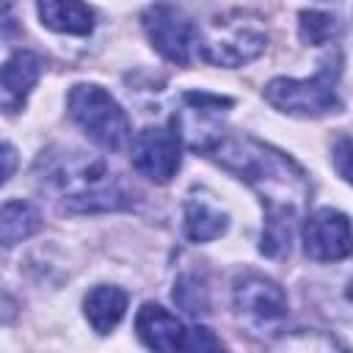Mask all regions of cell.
<instances>
[{
	"label": "cell",
	"instance_id": "4fadbf2b",
	"mask_svg": "<svg viewBox=\"0 0 353 353\" xmlns=\"http://www.w3.org/2000/svg\"><path fill=\"white\" fill-rule=\"evenodd\" d=\"M83 309L97 334H110L127 312V292L113 284H99L85 295Z\"/></svg>",
	"mask_w": 353,
	"mask_h": 353
},
{
	"label": "cell",
	"instance_id": "603a6c76",
	"mask_svg": "<svg viewBox=\"0 0 353 353\" xmlns=\"http://www.w3.org/2000/svg\"><path fill=\"white\" fill-rule=\"evenodd\" d=\"M3 163H6V168H3V182H8L11 174H14V149H11V143H3Z\"/></svg>",
	"mask_w": 353,
	"mask_h": 353
},
{
	"label": "cell",
	"instance_id": "e0dca14e",
	"mask_svg": "<svg viewBox=\"0 0 353 353\" xmlns=\"http://www.w3.org/2000/svg\"><path fill=\"white\" fill-rule=\"evenodd\" d=\"M39 226H41V218H39V210L33 204L19 201V199H11V201L3 204V212H0V237H3V245L6 248H11L19 240L30 237Z\"/></svg>",
	"mask_w": 353,
	"mask_h": 353
},
{
	"label": "cell",
	"instance_id": "277c9868",
	"mask_svg": "<svg viewBox=\"0 0 353 353\" xmlns=\"http://www.w3.org/2000/svg\"><path fill=\"white\" fill-rule=\"evenodd\" d=\"M342 72V58L334 55L328 61H323L320 72L303 80L295 77H276L265 85V99L290 116H328V113H339L342 102L336 94V80Z\"/></svg>",
	"mask_w": 353,
	"mask_h": 353
},
{
	"label": "cell",
	"instance_id": "44dd1931",
	"mask_svg": "<svg viewBox=\"0 0 353 353\" xmlns=\"http://www.w3.org/2000/svg\"><path fill=\"white\" fill-rule=\"evenodd\" d=\"M179 353H226V345L207 325H190L185 328Z\"/></svg>",
	"mask_w": 353,
	"mask_h": 353
},
{
	"label": "cell",
	"instance_id": "9c48e42d",
	"mask_svg": "<svg viewBox=\"0 0 353 353\" xmlns=\"http://www.w3.org/2000/svg\"><path fill=\"white\" fill-rule=\"evenodd\" d=\"M303 251L314 262H339L353 254V226L345 212L323 207L303 221Z\"/></svg>",
	"mask_w": 353,
	"mask_h": 353
},
{
	"label": "cell",
	"instance_id": "5b68a950",
	"mask_svg": "<svg viewBox=\"0 0 353 353\" xmlns=\"http://www.w3.org/2000/svg\"><path fill=\"white\" fill-rule=\"evenodd\" d=\"M69 116L102 149H121L130 141V119L124 108L97 83H77L69 91Z\"/></svg>",
	"mask_w": 353,
	"mask_h": 353
},
{
	"label": "cell",
	"instance_id": "30bf717a",
	"mask_svg": "<svg viewBox=\"0 0 353 353\" xmlns=\"http://www.w3.org/2000/svg\"><path fill=\"white\" fill-rule=\"evenodd\" d=\"M130 157H132V168L141 176L165 185L179 171V160H182L179 135L168 127H146L135 135Z\"/></svg>",
	"mask_w": 353,
	"mask_h": 353
},
{
	"label": "cell",
	"instance_id": "6da1fadb",
	"mask_svg": "<svg viewBox=\"0 0 353 353\" xmlns=\"http://www.w3.org/2000/svg\"><path fill=\"white\" fill-rule=\"evenodd\" d=\"M207 157L232 171L237 179L248 182L262 196V204L268 207V221L292 223V218L309 201V179L303 168L284 152L251 135L223 132V138L207 152Z\"/></svg>",
	"mask_w": 353,
	"mask_h": 353
},
{
	"label": "cell",
	"instance_id": "7a4b0ae2",
	"mask_svg": "<svg viewBox=\"0 0 353 353\" xmlns=\"http://www.w3.org/2000/svg\"><path fill=\"white\" fill-rule=\"evenodd\" d=\"M36 179L61 210L69 212H108L127 210L135 190L102 160L77 149H47L36 160Z\"/></svg>",
	"mask_w": 353,
	"mask_h": 353
},
{
	"label": "cell",
	"instance_id": "d6986e66",
	"mask_svg": "<svg viewBox=\"0 0 353 353\" xmlns=\"http://www.w3.org/2000/svg\"><path fill=\"white\" fill-rule=\"evenodd\" d=\"M339 36V19L331 11L309 8L301 11V39L312 47H323Z\"/></svg>",
	"mask_w": 353,
	"mask_h": 353
},
{
	"label": "cell",
	"instance_id": "8992f818",
	"mask_svg": "<svg viewBox=\"0 0 353 353\" xmlns=\"http://www.w3.org/2000/svg\"><path fill=\"white\" fill-rule=\"evenodd\" d=\"M232 298H234L237 317L248 328H254L259 334L279 328L287 320V314H290L284 290L273 279L259 276V273H251V270L248 273H240L234 279Z\"/></svg>",
	"mask_w": 353,
	"mask_h": 353
},
{
	"label": "cell",
	"instance_id": "52a82bcc",
	"mask_svg": "<svg viewBox=\"0 0 353 353\" xmlns=\"http://www.w3.org/2000/svg\"><path fill=\"white\" fill-rule=\"evenodd\" d=\"M232 99L212 97L204 91H190L182 97V110L174 116V132L185 138V143L196 152H210L223 138V108Z\"/></svg>",
	"mask_w": 353,
	"mask_h": 353
},
{
	"label": "cell",
	"instance_id": "3957f363",
	"mask_svg": "<svg viewBox=\"0 0 353 353\" xmlns=\"http://www.w3.org/2000/svg\"><path fill=\"white\" fill-rule=\"evenodd\" d=\"M259 22L262 19L248 11H232L207 22L204 28H199L196 55L212 66L226 69H237L259 58L268 47V33Z\"/></svg>",
	"mask_w": 353,
	"mask_h": 353
},
{
	"label": "cell",
	"instance_id": "2e32d148",
	"mask_svg": "<svg viewBox=\"0 0 353 353\" xmlns=\"http://www.w3.org/2000/svg\"><path fill=\"white\" fill-rule=\"evenodd\" d=\"M229 229V215L204 199H188L185 204V234L193 243L218 240Z\"/></svg>",
	"mask_w": 353,
	"mask_h": 353
},
{
	"label": "cell",
	"instance_id": "7c38bea8",
	"mask_svg": "<svg viewBox=\"0 0 353 353\" xmlns=\"http://www.w3.org/2000/svg\"><path fill=\"white\" fill-rule=\"evenodd\" d=\"M39 74H41V58L30 50H19L6 61L3 77H0V105L6 113L22 110Z\"/></svg>",
	"mask_w": 353,
	"mask_h": 353
},
{
	"label": "cell",
	"instance_id": "8fae6325",
	"mask_svg": "<svg viewBox=\"0 0 353 353\" xmlns=\"http://www.w3.org/2000/svg\"><path fill=\"white\" fill-rule=\"evenodd\" d=\"M135 334L152 353H179L185 328L160 303H143L135 314Z\"/></svg>",
	"mask_w": 353,
	"mask_h": 353
},
{
	"label": "cell",
	"instance_id": "ffe728a7",
	"mask_svg": "<svg viewBox=\"0 0 353 353\" xmlns=\"http://www.w3.org/2000/svg\"><path fill=\"white\" fill-rule=\"evenodd\" d=\"M174 301H176V306H179L182 312H188V314H193V317L210 312V292H207V284H204L199 276H193V273H185V276L176 279V284H174Z\"/></svg>",
	"mask_w": 353,
	"mask_h": 353
},
{
	"label": "cell",
	"instance_id": "9a60e30c",
	"mask_svg": "<svg viewBox=\"0 0 353 353\" xmlns=\"http://www.w3.org/2000/svg\"><path fill=\"white\" fill-rule=\"evenodd\" d=\"M306 295H312V303L328 317H353V273H342L328 281H314Z\"/></svg>",
	"mask_w": 353,
	"mask_h": 353
},
{
	"label": "cell",
	"instance_id": "5bb4252c",
	"mask_svg": "<svg viewBox=\"0 0 353 353\" xmlns=\"http://www.w3.org/2000/svg\"><path fill=\"white\" fill-rule=\"evenodd\" d=\"M41 25L58 33H72V36H88L94 30V11L85 3L74 0H44L36 6Z\"/></svg>",
	"mask_w": 353,
	"mask_h": 353
},
{
	"label": "cell",
	"instance_id": "ac0fdd59",
	"mask_svg": "<svg viewBox=\"0 0 353 353\" xmlns=\"http://www.w3.org/2000/svg\"><path fill=\"white\" fill-rule=\"evenodd\" d=\"M270 353H353L350 347H345L339 339L320 334V331H298L290 336H281Z\"/></svg>",
	"mask_w": 353,
	"mask_h": 353
},
{
	"label": "cell",
	"instance_id": "ba28073f",
	"mask_svg": "<svg viewBox=\"0 0 353 353\" xmlns=\"http://www.w3.org/2000/svg\"><path fill=\"white\" fill-rule=\"evenodd\" d=\"M143 30L152 47L171 63H190L196 55V36L199 28L188 19L185 11L174 6H149L143 11Z\"/></svg>",
	"mask_w": 353,
	"mask_h": 353
},
{
	"label": "cell",
	"instance_id": "7402d4cb",
	"mask_svg": "<svg viewBox=\"0 0 353 353\" xmlns=\"http://www.w3.org/2000/svg\"><path fill=\"white\" fill-rule=\"evenodd\" d=\"M334 168L347 185H353V138H342L334 146Z\"/></svg>",
	"mask_w": 353,
	"mask_h": 353
}]
</instances>
